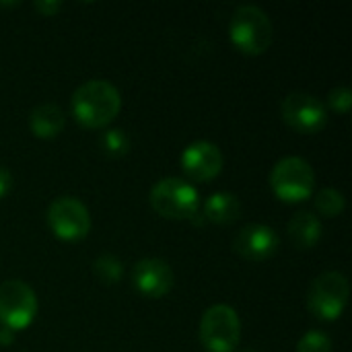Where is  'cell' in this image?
I'll return each mask as SVG.
<instances>
[{
	"instance_id": "cell-3",
	"label": "cell",
	"mask_w": 352,
	"mask_h": 352,
	"mask_svg": "<svg viewBox=\"0 0 352 352\" xmlns=\"http://www.w3.org/2000/svg\"><path fill=\"white\" fill-rule=\"evenodd\" d=\"M270 188L283 202H303L314 194V167L301 157H285L270 171Z\"/></svg>"
},
{
	"instance_id": "cell-10",
	"label": "cell",
	"mask_w": 352,
	"mask_h": 352,
	"mask_svg": "<svg viewBox=\"0 0 352 352\" xmlns=\"http://www.w3.org/2000/svg\"><path fill=\"white\" fill-rule=\"evenodd\" d=\"M132 285L142 297L161 299L173 289V270L165 260L144 258L134 264Z\"/></svg>"
},
{
	"instance_id": "cell-21",
	"label": "cell",
	"mask_w": 352,
	"mask_h": 352,
	"mask_svg": "<svg viewBox=\"0 0 352 352\" xmlns=\"http://www.w3.org/2000/svg\"><path fill=\"white\" fill-rule=\"evenodd\" d=\"M33 8L39 14H43V16H52V14H56L62 8V2H35Z\"/></svg>"
},
{
	"instance_id": "cell-8",
	"label": "cell",
	"mask_w": 352,
	"mask_h": 352,
	"mask_svg": "<svg viewBox=\"0 0 352 352\" xmlns=\"http://www.w3.org/2000/svg\"><path fill=\"white\" fill-rule=\"evenodd\" d=\"M47 225L58 239L80 241L91 231V214L80 200L72 196H62L50 204Z\"/></svg>"
},
{
	"instance_id": "cell-6",
	"label": "cell",
	"mask_w": 352,
	"mask_h": 352,
	"mask_svg": "<svg viewBox=\"0 0 352 352\" xmlns=\"http://www.w3.org/2000/svg\"><path fill=\"white\" fill-rule=\"evenodd\" d=\"M349 297H351V285L346 276L334 270L324 272L309 287V295H307L309 311L320 320L334 322L344 314Z\"/></svg>"
},
{
	"instance_id": "cell-13",
	"label": "cell",
	"mask_w": 352,
	"mask_h": 352,
	"mask_svg": "<svg viewBox=\"0 0 352 352\" xmlns=\"http://www.w3.org/2000/svg\"><path fill=\"white\" fill-rule=\"evenodd\" d=\"M287 233H289V239L293 241L295 248L311 250L322 239V221L314 212H309V210L297 212L289 221Z\"/></svg>"
},
{
	"instance_id": "cell-15",
	"label": "cell",
	"mask_w": 352,
	"mask_h": 352,
	"mask_svg": "<svg viewBox=\"0 0 352 352\" xmlns=\"http://www.w3.org/2000/svg\"><path fill=\"white\" fill-rule=\"evenodd\" d=\"M241 217V202L235 194L217 192L204 204V219L214 225H231Z\"/></svg>"
},
{
	"instance_id": "cell-17",
	"label": "cell",
	"mask_w": 352,
	"mask_h": 352,
	"mask_svg": "<svg viewBox=\"0 0 352 352\" xmlns=\"http://www.w3.org/2000/svg\"><path fill=\"white\" fill-rule=\"evenodd\" d=\"M99 144L103 148L105 155L118 159V157H124L128 151H130V138L124 130L120 128H113V130H105L99 138Z\"/></svg>"
},
{
	"instance_id": "cell-11",
	"label": "cell",
	"mask_w": 352,
	"mask_h": 352,
	"mask_svg": "<svg viewBox=\"0 0 352 352\" xmlns=\"http://www.w3.org/2000/svg\"><path fill=\"white\" fill-rule=\"evenodd\" d=\"M182 169L194 182H210L223 171V153L208 140H198L182 153Z\"/></svg>"
},
{
	"instance_id": "cell-16",
	"label": "cell",
	"mask_w": 352,
	"mask_h": 352,
	"mask_svg": "<svg viewBox=\"0 0 352 352\" xmlns=\"http://www.w3.org/2000/svg\"><path fill=\"white\" fill-rule=\"evenodd\" d=\"M344 206H346V200H344L342 192L336 188H324L316 194V208L320 210V214H324L328 219L340 217Z\"/></svg>"
},
{
	"instance_id": "cell-2",
	"label": "cell",
	"mask_w": 352,
	"mask_h": 352,
	"mask_svg": "<svg viewBox=\"0 0 352 352\" xmlns=\"http://www.w3.org/2000/svg\"><path fill=\"white\" fill-rule=\"evenodd\" d=\"M229 35L237 50H241L248 56H260L272 43L270 16L260 6L243 4L233 12Z\"/></svg>"
},
{
	"instance_id": "cell-5",
	"label": "cell",
	"mask_w": 352,
	"mask_h": 352,
	"mask_svg": "<svg viewBox=\"0 0 352 352\" xmlns=\"http://www.w3.org/2000/svg\"><path fill=\"white\" fill-rule=\"evenodd\" d=\"M241 340V322L231 305L219 303L200 320V342L208 352H233Z\"/></svg>"
},
{
	"instance_id": "cell-22",
	"label": "cell",
	"mask_w": 352,
	"mask_h": 352,
	"mask_svg": "<svg viewBox=\"0 0 352 352\" xmlns=\"http://www.w3.org/2000/svg\"><path fill=\"white\" fill-rule=\"evenodd\" d=\"M12 188V175L6 167L0 165V198H4Z\"/></svg>"
},
{
	"instance_id": "cell-1",
	"label": "cell",
	"mask_w": 352,
	"mask_h": 352,
	"mask_svg": "<svg viewBox=\"0 0 352 352\" xmlns=\"http://www.w3.org/2000/svg\"><path fill=\"white\" fill-rule=\"evenodd\" d=\"M70 107L80 126L99 130L111 124L116 116L120 113L122 95L109 80L93 78V80L82 82L72 93Z\"/></svg>"
},
{
	"instance_id": "cell-12",
	"label": "cell",
	"mask_w": 352,
	"mask_h": 352,
	"mask_svg": "<svg viewBox=\"0 0 352 352\" xmlns=\"http://www.w3.org/2000/svg\"><path fill=\"white\" fill-rule=\"evenodd\" d=\"M278 245H280V239L276 231L268 225H248L237 233L233 241L235 252L248 262L270 260L276 254Z\"/></svg>"
},
{
	"instance_id": "cell-20",
	"label": "cell",
	"mask_w": 352,
	"mask_h": 352,
	"mask_svg": "<svg viewBox=\"0 0 352 352\" xmlns=\"http://www.w3.org/2000/svg\"><path fill=\"white\" fill-rule=\"evenodd\" d=\"M328 105L338 113H349L352 107V93L349 87H336L328 95Z\"/></svg>"
},
{
	"instance_id": "cell-4",
	"label": "cell",
	"mask_w": 352,
	"mask_h": 352,
	"mask_svg": "<svg viewBox=\"0 0 352 352\" xmlns=\"http://www.w3.org/2000/svg\"><path fill=\"white\" fill-rule=\"evenodd\" d=\"M198 192L179 177H165L151 190V206L163 219L184 221L198 214Z\"/></svg>"
},
{
	"instance_id": "cell-7",
	"label": "cell",
	"mask_w": 352,
	"mask_h": 352,
	"mask_svg": "<svg viewBox=\"0 0 352 352\" xmlns=\"http://www.w3.org/2000/svg\"><path fill=\"white\" fill-rule=\"evenodd\" d=\"M37 314V297L23 280H6L0 285V324L10 332L31 326Z\"/></svg>"
},
{
	"instance_id": "cell-18",
	"label": "cell",
	"mask_w": 352,
	"mask_h": 352,
	"mask_svg": "<svg viewBox=\"0 0 352 352\" xmlns=\"http://www.w3.org/2000/svg\"><path fill=\"white\" fill-rule=\"evenodd\" d=\"M93 270H95L97 278H99L101 283H107V285H116V283L122 278V274H124L122 262H120L116 256H111V254L99 256V258L95 260V264H93Z\"/></svg>"
},
{
	"instance_id": "cell-23",
	"label": "cell",
	"mask_w": 352,
	"mask_h": 352,
	"mask_svg": "<svg viewBox=\"0 0 352 352\" xmlns=\"http://www.w3.org/2000/svg\"><path fill=\"white\" fill-rule=\"evenodd\" d=\"M12 342H14V332L0 328V346H10Z\"/></svg>"
},
{
	"instance_id": "cell-19",
	"label": "cell",
	"mask_w": 352,
	"mask_h": 352,
	"mask_svg": "<svg viewBox=\"0 0 352 352\" xmlns=\"http://www.w3.org/2000/svg\"><path fill=\"white\" fill-rule=\"evenodd\" d=\"M297 352H332V340L324 332L311 330L299 340Z\"/></svg>"
},
{
	"instance_id": "cell-9",
	"label": "cell",
	"mask_w": 352,
	"mask_h": 352,
	"mask_svg": "<svg viewBox=\"0 0 352 352\" xmlns=\"http://www.w3.org/2000/svg\"><path fill=\"white\" fill-rule=\"evenodd\" d=\"M280 113L287 126L301 134L322 132L328 122L326 105L309 93H291L280 105Z\"/></svg>"
},
{
	"instance_id": "cell-14",
	"label": "cell",
	"mask_w": 352,
	"mask_h": 352,
	"mask_svg": "<svg viewBox=\"0 0 352 352\" xmlns=\"http://www.w3.org/2000/svg\"><path fill=\"white\" fill-rule=\"evenodd\" d=\"M66 118L56 103H41L29 116V128L37 138H56L64 130Z\"/></svg>"
}]
</instances>
